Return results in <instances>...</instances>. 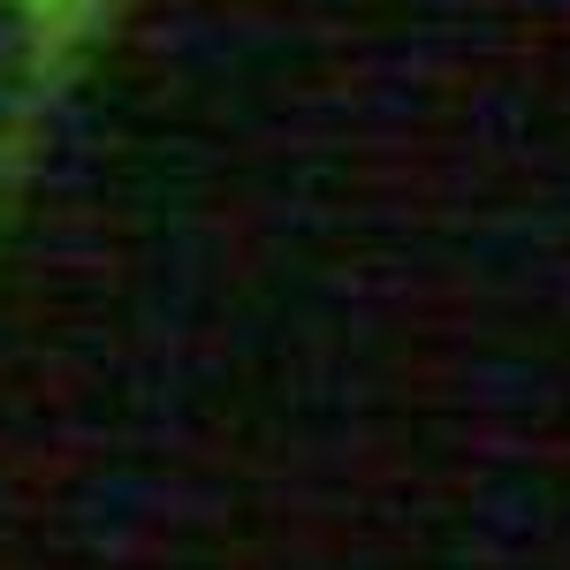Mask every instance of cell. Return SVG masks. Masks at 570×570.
<instances>
[{"label":"cell","instance_id":"6da1fadb","mask_svg":"<svg viewBox=\"0 0 570 570\" xmlns=\"http://www.w3.org/2000/svg\"><path fill=\"white\" fill-rule=\"evenodd\" d=\"M122 0H0V220Z\"/></svg>","mask_w":570,"mask_h":570}]
</instances>
